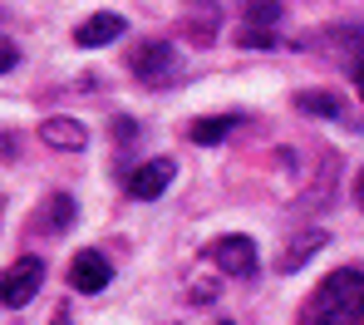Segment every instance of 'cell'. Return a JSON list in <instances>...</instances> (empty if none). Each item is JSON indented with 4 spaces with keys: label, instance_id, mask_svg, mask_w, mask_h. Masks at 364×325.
Wrapping results in <instances>:
<instances>
[{
    "label": "cell",
    "instance_id": "cell-1",
    "mask_svg": "<svg viewBox=\"0 0 364 325\" xmlns=\"http://www.w3.org/2000/svg\"><path fill=\"white\" fill-rule=\"evenodd\" d=\"M310 325H364V271H330L310 301Z\"/></svg>",
    "mask_w": 364,
    "mask_h": 325
},
{
    "label": "cell",
    "instance_id": "cell-2",
    "mask_svg": "<svg viewBox=\"0 0 364 325\" xmlns=\"http://www.w3.org/2000/svg\"><path fill=\"white\" fill-rule=\"evenodd\" d=\"M128 65H133V74H138L143 84L163 89V84L173 79V69H178V50L163 45V40H148V45H138V50L128 55Z\"/></svg>",
    "mask_w": 364,
    "mask_h": 325
},
{
    "label": "cell",
    "instance_id": "cell-3",
    "mask_svg": "<svg viewBox=\"0 0 364 325\" xmlns=\"http://www.w3.org/2000/svg\"><path fill=\"white\" fill-rule=\"evenodd\" d=\"M40 281H45V261L20 257L10 271H5V281H0V306H30L35 291H40Z\"/></svg>",
    "mask_w": 364,
    "mask_h": 325
},
{
    "label": "cell",
    "instance_id": "cell-4",
    "mask_svg": "<svg viewBox=\"0 0 364 325\" xmlns=\"http://www.w3.org/2000/svg\"><path fill=\"white\" fill-rule=\"evenodd\" d=\"M173 178H178V163H173V158L138 163V168L128 173V197H133V202H153V197H163L173 188Z\"/></svg>",
    "mask_w": 364,
    "mask_h": 325
},
{
    "label": "cell",
    "instance_id": "cell-5",
    "mask_svg": "<svg viewBox=\"0 0 364 325\" xmlns=\"http://www.w3.org/2000/svg\"><path fill=\"white\" fill-rule=\"evenodd\" d=\"M109 276H114V266L104 252H79V257L69 261V281H74V291H84V296H94V291H104L109 286Z\"/></svg>",
    "mask_w": 364,
    "mask_h": 325
},
{
    "label": "cell",
    "instance_id": "cell-6",
    "mask_svg": "<svg viewBox=\"0 0 364 325\" xmlns=\"http://www.w3.org/2000/svg\"><path fill=\"white\" fill-rule=\"evenodd\" d=\"M212 257H217V266H222L227 276H256V242H251V237H242V232L222 237Z\"/></svg>",
    "mask_w": 364,
    "mask_h": 325
},
{
    "label": "cell",
    "instance_id": "cell-7",
    "mask_svg": "<svg viewBox=\"0 0 364 325\" xmlns=\"http://www.w3.org/2000/svg\"><path fill=\"white\" fill-rule=\"evenodd\" d=\"M40 143H50V148H60V153H79V148L89 143V129H84L79 119H69V114H55V119L40 124Z\"/></svg>",
    "mask_w": 364,
    "mask_h": 325
},
{
    "label": "cell",
    "instance_id": "cell-8",
    "mask_svg": "<svg viewBox=\"0 0 364 325\" xmlns=\"http://www.w3.org/2000/svg\"><path fill=\"white\" fill-rule=\"evenodd\" d=\"M123 30H128V20H123V15H114V10H99V15H89V20L74 30V45L99 50V45H109V40H119Z\"/></svg>",
    "mask_w": 364,
    "mask_h": 325
},
{
    "label": "cell",
    "instance_id": "cell-9",
    "mask_svg": "<svg viewBox=\"0 0 364 325\" xmlns=\"http://www.w3.org/2000/svg\"><path fill=\"white\" fill-rule=\"evenodd\" d=\"M74 217H79V207H74V197L69 193H55V197H45V212H40V232H50V237H60V232H69L74 227Z\"/></svg>",
    "mask_w": 364,
    "mask_h": 325
},
{
    "label": "cell",
    "instance_id": "cell-10",
    "mask_svg": "<svg viewBox=\"0 0 364 325\" xmlns=\"http://www.w3.org/2000/svg\"><path fill=\"white\" fill-rule=\"evenodd\" d=\"M320 247H325V232H301V237L281 252V261H276V266H281V271H301V266L315 257Z\"/></svg>",
    "mask_w": 364,
    "mask_h": 325
},
{
    "label": "cell",
    "instance_id": "cell-11",
    "mask_svg": "<svg viewBox=\"0 0 364 325\" xmlns=\"http://www.w3.org/2000/svg\"><path fill=\"white\" fill-rule=\"evenodd\" d=\"M296 109H305V114H320V119H345L350 124V114H345V104L335 99V94H296Z\"/></svg>",
    "mask_w": 364,
    "mask_h": 325
},
{
    "label": "cell",
    "instance_id": "cell-12",
    "mask_svg": "<svg viewBox=\"0 0 364 325\" xmlns=\"http://www.w3.org/2000/svg\"><path fill=\"white\" fill-rule=\"evenodd\" d=\"M232 133V119H222V114H207V119H197L192 129H187V138L192 143H202V148H212V143H222Z\"/></svg>",
    "mask_w": 364,
    "mask_h": 325
},
{
    "label": "cell",
    "instance_id": "cell-13",
    "mask_svg": "<svg viewBox=\"0 0 364 325\" xmlns=\"http://www.w3.org/2000/svg\"><path fill=\"white\" fill-rule=\"evenodd\" d=\"M281 15H286V10H281V0H246V25H261V30H271Z\"/></svg>",
    "mask_w": 364,
    "mask_h": 325
},
{
    "label": "cell",
    "instance_id": "cell-14",
    "mask_svg": "<svg viewBox=\"0 0 364 325\" xmlns=\"http://www.w3.org/2000/svg\"><path fill=\"white\" fill-rule=\"evenodd\" d=\"M237 45H246V50H271V45H276V35H271V30H261V25H242Z\"/></svg>",
    "mask_w": 364,
    "mask_h": 325
},
{
    "label": "cell",
    "instance_id": "cell-15",
    "mask_svg": "<svg viewBox=\"0 0 364 325\" xmlns=\"http://www.w3.org/2000/svg\"><path fill=\"white\" fill-rule=\"evenodd\" d=\"M15 65H20V50L0 40V74H10V69H15Z\"/></svg>",
    "mask_w": 364,
    "mask_h": 325
},
{
    "label": "cell",
    "instance_id": "cell-16",
    "mask_svg": "<svg viewBox=\"0 0 364 325\" xmlns=\"http://www.w3.org/2000/svg\"><path fill=\"white\" fill-rule=\"evenodd\" d=\"M15 148H20V143H15L10 133H0V163H10V158H15Z\"/></svg>",
    "mask_w": 364,
    "mask_h": 325
},
{
    "label": "cell",
    "instance_id": "cell-17",
    "mask_svg": "<svg viewBox=\"0 0 364 325\" xmlns=\"http://www.w3.org/2000/svg\"><path fill=\"white\" fill-rule=\"evenodd\" d=\"M114 133H119L123 143H133V133H138V129H133V119H114Z\"/></svg>",
    "mask_w": 364,
    "mask_h": 325
},
{
    "label": "cell",
    "instance_id": "cell-18",
    "mask_svg": "<svg viewBox=\"0 0 364 325\" xmlns=\"http://www.w3.org/2000/svg\"><path fill=\"white\" fill-rule=\"evenodd\" d=\"M355 207H364V168L355 173Z\"/></svg>",
    "mask_w": 364,
    "mask_h": 325
},
{
    "label": "cell",
    "instance_id": "cell-19",
    "mask_svg": "<svg viewBox=\"0 0 364 325\" xmlns=\"http://www.w3.org/2000/svg\"><path fill=\"white\" fill-rule=\"evenodd\" d=\"M74 321V316H69V306H60V311H55V325H69Z\"/></svg>",
    "mask_w": 364,
    "mask_h": 325
},
{
    "label": "cell",
    "instance_id": "cell-20",
    "mask_svg": "<svg viewBox=\"0 0 364 325\" xmlns=\"http://www.w3.org/2000/svg\"><path fill=\"white\" fill-rule=\"evenodd\" d=\"M355 84H360V99H364V65L355 69Z\"/></svg>",
    "mask_w": 364,
    "mask_h": 325
},
{
    "label": "cell",
    "instance_id": "cell-21",
    "mask_svg": "<svg viewBox=\"0 0 364 325\" xmlns=\"http://www.w3.org/2000/svg\"><path fill=\"white\" fill-rule=\"evenodd\" d=\"M212 325H232V321H212Z\"/></svg>",
    "mask_w": 364,
    "mask_h": 325
}]
</instances>
